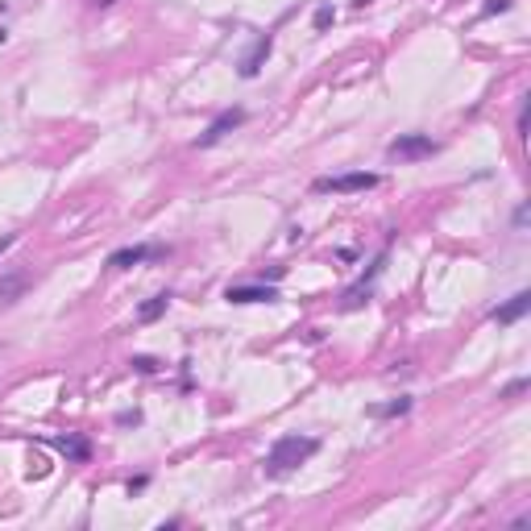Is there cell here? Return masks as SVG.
Here are the masks:
<instances>
[{
	"instance_id": "5b68a950",
	"label": "cell",
	"mask_w": 531,
	"mask_h": 531,
	"mask_svg": "<svg viewBox=\"0 0 531 531\" xmlns=\"http://www.w3.org/2000/svg\"><path fill=\"white\" fill-rule=\"evenodd\" d=\"M245 116H249V112H245L241 104H237V108L216 112V116H212V125H208V129L195 137V150H212V146H216V141H224L233 129H241V125H245Z\"/></svg>"
},
{
	"instance_id": "7a4b0ae2",
	"label": "cell",
	"mask_w": 531,
	"mask_h": 531,
	"mask_svg": "<svg viewBox=\"0 0 531 531\" xmlns=\"http://www.w3.org/2000/svg\"><path fill=\"white\" fill-rule=\"evenodd\" d=\"M382 183V175L374 171H345V175H324L311 183L316 195H353V191H374Z\"/></svg>"
},
{
	"instance_id": "44dd1931",
	"label": "cell",
	"mask_w": 531,
	"mask_h": 531,
	"mask_svg": "<svg viewBox=\"0 0 531 531\" xmlns=\"http://www.w3.org/2000/svg\"><path fill=\"white\" fill-rule=\"evenodd\" d=\"M511 224H515V229H528V203H519V208H515V216H511Z\"/></svg>"
},
{
	"instance_id": "d4e9b609",
	"label": "cell",
	"mask_w": 531,
	"mask_h": 531,
	"mask_svg": "<svg viewBox=\"0 0 531 531\" xmlns=\"http://www.w3.org/2000/svg\"><path fill=\"white\" fill-rule=\"evenodd\" d=\"M4 42H8V29H4V25H0V46H4Z\"/></svg>"
},
{
	"instance_id": "3957f363",
	"label": "cell",
	"mask_w": 531,
	"mask_h": 531,
	"mask_svg": "<svg viewBox=\"0 0 531 531\" xmlns=\"http://www.w3.org/2000/svg\"><path fill=\"white\" fill-rule=\"evenodd\" d=\"M386 154L399 158V162H424V158L440 154V141H432V133H399L386 146Z\"/></svg>"
},
{
	"instance_id": "ffe728a7",
	"label": "cell",
	"mask_w": 531,
	"mask_h": 531,
	"mask_svg": "<svg viewBox=\"0 0 531 531\" xmlns=\"http://www.w3.org/2000/svg\"><path fill=\"white\" fill-rule=\"evenodd\" d=\"M146 486H150V473H137V477H129V486H125V490H129V498H133V494H141Z\"/></svg>"
},
{
	"instance_id": "277c9868",
	"label": "cell",
	"mask_w": 531,
	"mask_h": 531,
	"mask_svg": "<svg viewBox=\"0 0 531 531\" xmlns=\"http://www.w3.org/2000/svg\"><path fill=\"white\" fill-rule=\"evenodd\" d=\"M167 258H171V245H162V241H150V245H125V249H112V254H108V270H133V266L167 262Z\"/></svg>"
},
{
	"instance_id": "484cf974",
	"label": "cell",
	"mask_w": 531,
	"mask_h": 531,
	"mask_svg": "<svg viewBox=\"0 0 531 531\" xmlns=\"http://www.w3.org/2000/svg\"><path fill=\"white\" fill-rule=\"evenodd\" d=\"M365 4H369V0H353V8H365Z\"/></svg>"
},
{
	"instance_id": "9a60e30c",
	"label": "cell",
	"mask_w": 531,
	"mask_h": 531,
	"mask_svg": "<svg viewBox=\"0 0 531 531\" xmlns=\"http://www.w3.org/2000/svg\"><path fill=\"white\" fill-rule=\"evenodd\" d=\"M528 386H531V378H515V382H507V386L498 390V399H502V403H515L519 394H528Z\"/></svg>"
},
{
	"instance_id": "7c38bea8",
	"label": "cell",
	"mask_w": 531,
	"mask_h": 531,
	"mask_svg": "<svg viewBox=\"0 0 531 531\" xmlns=\"http://www.w3.org/2000/svg\"><path fill=\"white\" fill-rule=\"evenodd\" d=\"M411 407H415V399H411V394H399V399H390V403H374V407H365V415H369V420H403Z\"/></svg>"
},
{
	"instance_id": "cb8c5ba5",
	"label": "cell",
	"mask_w": 531,
	"mask_h": 531,
	"mask_svg": "<svg viewBox=\"0 0 531 531\" xmlns=\"http://www.w3.org/2000/svg\"><path fill=\"white\" fill-rule=\"evenodd\" d=\"M91 8H108V4H116V0H88Z\"/></svg>"
},
{
	"instance_id": "ba28073f",
	"label": "cell",
	"mask_w": 531,
	"mask_h": 531,
	"mask_svg": "<svg viewBox=\"0 0 531 531\" xmlns=\"http://www.w3.org/2000/svg\"><path fill=\"white\" fill-rule=\"evenodd\" d=\"M531 311V291H515L507 303H498V307H490V320L498 324V328H511V324H519L523 316Z\"/></svg>"
},
{
	"instance_id": "4fadbf2b",
	"label": "cell",
	"mask_w": 531,
	"mask_h": 531,
	"mask_svg": "<svg viewBox=\"0 0 531 531\" xmlns=\"http://www.w3.org/2000/svg\"><path fill=\"white\" fill-rule=\"evenodd\" d=\"M167 307H171V291L150 295L146 303H137V324H154V320H162V316H167Z\"/></svg>"
},
{
	"instance_id": "603a6c76",
	"label": "cell",
	"mask_w": 531,
	"mask_h": 531,
	"mask_svg": "<svg viewBox=\"0 0 531 531\" xmlns=\"http://www.w3.org/2000/svg\"><path fill=\"white\" fill-rule=\"evenodd\" d=\"M13 245H17V233H4V237H0V254H8Z\"/></svg>"
},
{
	"instance_id": "9c48e42d",
	"label": "cell",
	"mask_w": 531,
	"mask_h": 531,
	"mask_svg": "<svg viewBox=\"0 0 531 531\" xmlns=\"http://www.w3.org/2000/svg\"><path fill=\"white\" fill-rule=\"evenodd\" d=\"M270 50H274V33H262L258 42H254V50L241 59V67H237V75L241 79H258V71L266 67V59H270Z\"/></svg>"
},
{
	"instance_id": "7402d4cb",
	"label": "cell",
	"mask_w": 531,
	"mask_h": 531,
	"mask_svg": "<svg viewBox=\"0 0 531 531\" xmlns=\"http://www.w3.org/2000/svg\"><path fill=\"white\" fill-rule=\"evenodd\" d=\"M282 274H286V270H282V266H270V270H262V282H266V278H270V282H278V278H282Z\"/></svg>"
},
{
	"instance_id": "30bf717a",
	"label": "cell",
	"mask_w": 531,
	"mask_h": 531,
	"mask_svg": "<svg viewBox=\"0 0 531 531\" xmlns=\"http://www.w3.org/2000/svg\"><path fill=\"white\" fill-rule=\"evenodd\" d=\"M42 444H50L54 452H63L67 461H75V465H84L91 456V444L84 440V436H75V432H67V436H46Z\"/></svg>"
},
{
	"instance_id": "52a82bcc",
	"label": "cell",
	"mask_w": 531,
	"mask_h": 531,
	"mask_svg": "<svg viewBox=\"0 0 531 531\" xmlns=\"http://www.w3.org/2000/svg\"><path fill=\"white\" fill-rule=\"evenodd\" d=\"M224 299L237 303V307H245V303H278V286L274 282H233L224 291Z\"/></svg>"
},
{
	"instance_id": "d6986e66",
	"label": "cell",
	"mask_w": 531,
	"mask_h": 531,
	"mask_svg": "<svg viewBox=\"0 0 531 531\" xmlns=\"http://www.w3.org/2000/svg\"><path fill=\"white\" fill-rule=\"evenodd\" d=\"M116 428H141V411H121L116 415Z\"/></svg>"
},
{
	"instance_id": "5bb4252c",
	"label": "cell",
	"mask_w": 531,
	"mask_h": 531,
	"mask_svg": "<svg viewBox=\"0 0 531 531\" xmlns=\"http://www.w3.org/2000/svg\"><path fill=\"white\" fill-rule=\"evenodd\" d=\"M332 21H337V8H332V4H316V17H311L316 33H328V29H332Z\"/></svg>"
},
{
	"instance_id": "e0dca14e",
	"label": "cell",
	"mask_w": 531,
	"mask_h": 531,
	"mask_svg": "<svg viewBox=\"0 0 531 531\" xmlns=\"http://www.w3.org/2000/svg\"><path fill=\"white\" fill-rule=\"evenodd\" d=\"M515 137L528 141V95L519 100V112H515Z\"/></svg>"
},
{
	"instance_id": "2e32d148",
	"label": "cell",
	"mask_w": 531,
	"mask_h": 531,
	"mask_svg": "<svg viewBox=\"0 0 531 531\" xmlns=\"http://www.w3.org/2000/svg\"><path fill=\"white\" fill-rule=\"evenodd\" d=\"M129 365H133L137 374H162V361H158V357H146V353H137Z\"/></svg>"
},
{
	"instance_id": "8992f818",
	"label": "cell",
	"mask_w": 531,
	"mask_h": 531,
	"mask_svg": "<svg viewBox=\"0 0 531 531\" xmlns=\"http://www.w3.org/2000/svg\"><path fill=\"white\" fill-rule=\"evenodd\" d=\"M386 258H390V254L382 249V254L374 258V266H369V274H361V278L353 282V286L345 291V303H341V311H357L361 303H369V295H374V282H378V274L386 270Z\"/></svg>"
},
{
	"instance_id": "8fae6325",
	"label": "cell",
	"mask_w": 531,
	"mask_h": 531,
	"mask_svg": "<svg viewBox=\"0 0 531 531\" xmlns=\"http://www.w3.org/2000/svg\"><path fill=\"white\" fill-rule=\"evenodd\" d=\"M25 291H29V270H4V274H0V303H4V307L17 303Z\"/></svg>"
},
{
	"instance_id": "ac0fdd59",
	"label": "cell",
	"mask_w": 531,
	"mask_h": 531,
	"mask_svg": "<svg viewBox=\"0 0 531 531\" xmlns=\"http://www.w3.org/2000/svg\"><path fill=\"white\" fill-rule=\"evenodd\" d=\"M511 8H515V0H486L482 17H498V13H511Z\"/></svg>"
},
{
	"instance_id": "6da1fadb",
	"label": "cell",
	"mask_w": 531,
	"mask_h": 531,
	"mask_svg": "<svg viewBox=\"0 0 531 531\" xmlns=\"http://www.w3.org/2000/svg\"><path fill=\"white\" fill-rule=\"evenodd\" d=\"M316 452H320V440H316V436L291 432V436H278V440L270 444L262 469H266V477H286V473H295L303 461H311Z\"/></svg>"
}]
</instances>
